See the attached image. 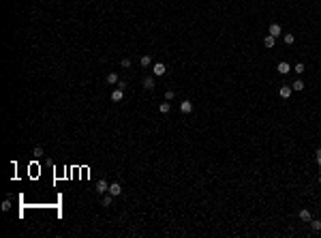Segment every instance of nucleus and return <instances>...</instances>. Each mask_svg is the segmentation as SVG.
I'll use <instances>...</instances> for the list:
<instances>
[{
	"mask_svg": "<svg viewBox=\"0 0 321 238\" xmlns=\"http://www.w3.org/2000/svg\"><path fill=\"white\" fill-rule=\"evenodd\" d=\"M165 71H167V67L163 62H154V67H152V73L154 75H165Z\"/></svg>",
	"mask_w": 321,
	"mask_h": 238,
	"instance_id": "nucleus-1",
	"label": "nucleus"
},
{
	"mask_svg": "<svg viewBox=\"0 0 321 238\" xmlns=\"http://www.w3.org/2000/svg\"><path fill=\"white\" fill-rule=\"evenodd\" d=\"M276 69H278V73H280V75H287V73L291 71V64L283 60V62H278V67H276Z\"/></svg>",
	"mask_w": 321,
	"mask_h": 238,
	"instance_id": "nucleus-2",
	"label": "nucleus"
},
{
	"mask_svg": "<svg viewBox=\"0 0 321 238\" xmlns=\"http://www.w3.org/2000/svg\"><path fill=\"white\" fill-rule=\"evenodd\" d=\"M122 99H124V90H122V88H116V90L111 92V101H114V103H118V101H122Z\"/></svg>",
	"mask_w": 321,
	"mask_h": 238,
	"instance_id": "nucleus-3",
	"label": "nucleus"
},
{
	"mask_svg": "<svg viewBox=\"0 0 321 238\" xmlns=\"http://www.w3.org/2000/svg\"><path fill=\"white\" fill-rule=\"evenodd\" d=\"M107 191H109V185H107L105 180H98V185H96V193H98V195H105Z\"/></svg>",
	"mask_w": 321,
	"mask_h": 238,
	"instance_id": "nucleus-4",
	"label": "nucleus"
},
{
	"mask_svg": "<svg viewBox=\"0 0 321 238\" xmlns=\"http://www.w3.org/2000/svg\"><path fill=\"white\" fill-rule=\"evenodd\" d=\"M107 193H111L114 197H118V195L122 193V187H120L118 183H111V185H109V191H107Z\"/></svg>",
	"mask_w": 321,
	"mask_h": 238,
	"instance_id": "nucleus-5",
	"label": "nucleus"
},
{
	"mask_svg": "<svg viewBox=\"0 0 321 238\" xmlns=\"http://www.w3.org/2000/svg\"><path fill=\"white\" fill-rule=\"evenodd\" d=\"M180 112H182V114H191V112H193V103H191V101H182V103H180Z\"/></svg>",
	"mask_w": 321,
	"mask_h": 238,
	"instance_id": "nucleus-6",
	"label": "nucleus"
},
{
	"mask_svg": "<svg viewBox=\"0 0 321 238\" xmlns=\"http://www.w3.org/2000/svg\"><path fill=\"white\" fill-rule=\"evenodd\" d=\"M291 92H293V88H291V86H283V88L278 90V95L283 96V99H289V96H291Z\"/></svg>",
	"mask_w": 321,
	"mask_h": 238,
	"instance_id": "nucleus-7",
	"label": "nucleus"
},
{
	"mask_svg": "<svg viewBox=\"0 0 321 238\" xmlns=\"http://www.w3.org/2000/svg\"><path fill=\"white\" fill-rule=\"evenodd\" d=\"M298 217H300V219H302L304 223H311V212H308L306 208H302V210L298 212Z\"/></svg>",
	"mask_w": 321,
	"mask_h": 238,
	"instance_id": "nucleus-8",
	"label": "nucleus"
},
{
	"mask_svg": "<svg viewBox=\"0 0 321 238\" xmlns=\"http://www.w3.org/2000/svg\"><path fill=\"white\" fill-rule=\"evenodd\" d=\"M280 32H283V28H280V24H272V26H270V35H272V37H278V35H280Z\"/></svg>",
	"mask_w": 321,
	"mask_h": 238,
	"instance_id": "nucleus-9",
	"label": "nucleus"
},
{
	"mask_svg": "<svg viewBox=\"0 0 321 238\" xmlns=\"http://www.w3.org/2000/svg\"><path fill=\"white\" fill-rule=\"evenodd\" d=\"M143 88H146V90H152V88H154V80H152L150 75L143 77Z\"/></svg>",
	"mask_w": 321,
	"mask_h": 238,
	"instance_id": "nucleus-10",
	"label": "nucleus"
},
{
	"mask_svg": "<svg viewBox=\"0 0 321 238\" xmlns=\"http://www.w3.org/2000/svg\"><path fill=\"white\" fill-rule=\"evenodd\" d=\"M150 62H152V58H150L148 54H143V56L139 58V64H141V67H150Z\"/></svg>",
	"mask_w": 321,
	"mask_h": 238,
	"instance_id": "nucleus-11",
	"label": "nucleus"
},
{
	"mask_svg": "<svg viewBox=\"0 0 321 238\" xmlns=\"http://www.w3.org/2000/svg\"><path fill=\"white\" fill-rule=\"evenodd\" d=\"M274 43H276V39L272 35H268V37L263 39V45H266V47H274Z\"/></svg>",
	"mask_w": 321,
	"mask_h": 238,
	"instance_id": "nucleus-12",
	"label": "nucleus"
},
{
	"mask_svg": "<svg viewBox=\"0 0 321 238\" xmlns=\"http://www.w3.org/2000/svg\"><path fill=\"white\" fill-rule=\"evenodd\" d=\"M291 88H293V90H298V92H300V90H304V82H302V80H295V82H293V84H291Z\"/></svg>",
	"mask_w": 321,
	"mask_h": 238,
	"instance_id": "nucleus-13",
	"label": "nucleus"
},
{
	"mask_svg": "<svg viewBox=\"0 0 321 238\" xmlns=\"http://www.w3.org/2000/svg\"><path fill=\"white\" fill-rule=\"evenodd\" d=\"M169 109H171V105H169V103H167V101H165V103H161V105H158V112H161V114H169Z\"/></svg>",
	"mask_w": 321,
	"mask_h": 238,
	"instance_id": "nucleus-14",
	"label": "nucleus"
},
{
	"mask_svg": "<svg viewBox=\"0 0 321 238\" xmlns=\"http://www.w3.org/2000/svg\"><path fill=\"white\" fill-rule=\"evenodd\" d=\"M111 202H114V195H111V193H107V195H103V199H101V204H103V206H109Z\"/></svg>",
	"mask_w": 321,
	"mask_h": 238,
	"instance_id": "nucleus-15",
	"label": "nucleus"
},
{
	"mask_svg": "<svg viewBox=\"0 0 321 238\" xmlns=\"http://www.w3.org/2000/svg\"><path fill=\"white\" fill-rule=\"evenodd\" d=\"M120 80H118V73H109L107 75V84H118Z\"/></svg>",
	"mask_w": 321,
	"mask_h": 238,
	"instance_id": "nucleus-16",
	"label": "nucleus"
},
{
	"mask_svg": "<svg viewBox=\"0 0 321 238\" xmlns=\"http://www.w3.org/2000/svg\"><path fill=\"white\" fill-rule=\"evenodd\" d=\"M311 228L315 230V232H321V221H317V219H311Z\"/></svg>",
	"mask_w": 321,
	"mask_h": 238,
	"instance_id": "nucleus-17",
	"label": "nucleus"
},
{
	"mask_svg": "<svg viewBox=\"0 0 321 238\" xmlns=\"http://www.w3.org/2000/svg\"><path fill=\"white\" fill-rule=\"evenodd\" d=\"M285 43H287V45H293V43H295V37H293V35H285Z\"/></svg>",
	"mask_w": 321,
	"mask_h": 238,
	"instance_id": "nucleus-18",
	"label": "nucleus"
},
{
	"mask_svg": "<svg viewBox=\"0 0 321 238\" xmlns=\"http://www.w3.org/2000/svg\"><path fill=\"white\" fill-rule=\"evenodd\" d=\"M293 71H295L298 75H302V73H304V64H302V62H300V64H295V67H293Z\"/></svg>",
	"mask_w": 321,
	"mask_h": 238,
	"instance_id": "nucleus-19",
	"label": "nucleus"
},
{
	"mask_svg": "<svg viewBox=\"0 0 321 238\" xmlns=\"http://www.w3.org/2000/svg\"><path fill=\"white\" fill-rule=\"evenodd\" d=\"M174 96H176V92H174V90H167V92H165V101H171Z\"/></svg>",
	"mask_w": 321,
	"mask_h": 238,
	"instance_id": "nucleus-20",
	"label": "nucleus"
},
{
	"mask_svg": "<svg viewBox=\"0 0 321 238\" xmlns=\"http://www.w3.org/2000/svg\"><path fill=\"white\" fill-rule=\"evenodd\" d=\"M9 208H11V199H4L2 202V210H9Z\"/></svg>",
	"mask_w": 321,
	"mask_h": 238,
	"instance_id": "nucleus-21",
	"label": "nucleus"
},
{
	"mask_svg": "<svg viewBox=\"0 0 321 238\" xmlns=\"http://www.w3.org/2000/svg\"><path fill=\"white\" fill-rule=\"evenodd\" d=\"M120 64H122V67H131V58H122Z\"/></svg>",
	"mask_w": 321,
	"mask_h": 238,
	"instance_id": "nucleus-22",
	"label": "nucleus"
},
{
	"mask_svg": "<svg viewBox=\"0 0 321 238\" xmlns=\"http://www.w3.org/2000/svg\"><path fill=\"white\" fill-rule=\"evenodd\" d=\"M34 154H37V157H41V154H43V148H41V146H37V148H34Z\"/></svg>",
	"mask_w": 321,
	"mask_h": 238,
	"instance_id": "nucleus-23",
	"label": "nucleus"
},
{
	"mask_svg": "<svg viewBox=\"0 0 321 238\" xmlns=\"http://www.w3.org/2000/svg\"><path fill=\"white\" fill-rule=\"evenodd\" d=\"M317 163H319V167H321V148L317 150Z\"/></svg>",
	"mask_w": 321,
	"mask_h": 238,
	"instance_id": "nucleus-24",
	"label": "nucleus"
},
{
	"mask_svg": "<svg viewBox=\"0 0 321 238\" xmlns=\"http://www.w3.org/2000/svg\"><path fill=\"white\" fill-rule=\"evenodd\" d=\"M319 183H321V172H319Z\"/></svg>",
	"mask_w": 321,
	"mask_h": 238,
	"instance_id": "nucleus-25",
	"label": "nucleus"
}]
</instances>
